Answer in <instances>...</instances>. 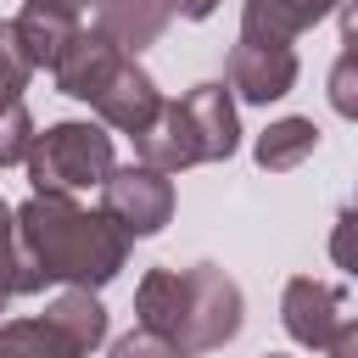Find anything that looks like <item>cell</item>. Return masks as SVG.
<instances>
[{
	"label": "cell",
	"mask_w": 358,
	"mask_h": 358,
	"mask_svg": "<svg viewBox=\"0 0 358 358\" xmlns=\"http://www.w3.org/2000/svg\"><path fill=\"white\" fill-rule=\"evenodd\" d=\"M341 0H246L241 11V34H263V39H296L313 22H324Z\"/></svg>",
	"instance_id": "obj_10"
},
{
	"label": "cell",
	"mask_w": 358,
	"mask_h": 358,
	"mask_svg": "<svg viewBox=\"0 0 358 358\" xmlns=\"http://www.w3.org/2000/svg\"><path fill=\"white\" fill-rule=\"evenodd\" d=\"M173 11H179V17H190V22H207V17L218 11V0H173Z\"/></svg>",
	"instance_id": "obj_21"
},
{
	"label": "cell",
	"mask_w": 358,
	"mask_h": 358,
	"mask_svg": "<svg viewBox=\"0 0 358 358\" xmlns=\"http://www.w3.org/2000/svg\"><path fill=\"white\" fill-rule=\"evenodd\" d=\"M263 358H291V352H263Z\"/></svg>",
	"instance_id": "obj_23"
},
{
	"label": "cell",
	"mask_w": 358,
	"mask_h": 358,
	"mask_svg": "<svg viewBox=\"0 0 358 358\" xmlns=\"http://www.w3.org/2000/svg\"><path fill=\"white\" fill-rule=\"evenodd\" d=\"M168 22H173V0H101L95 6V34L117 45L123 56H140L145 45H157Z\"/></svg>",
	"instance_id": "obj_9"
},
{
	"label": "cell",
	"mask_w": 358,
	"mask_h": 358,
	"mask_svg": "<svg viewBox=\"0 0 358 358\" xmlns=\"http://www.w3.org/2000/svg\"><path fill=\"white\" fill-rule=\"evenodd\" d=\"M296 84V50L291 39H263V34H241L229 50V95L268 106L280 95H291Z\"/></svg>",
	"instance_id": "obj_5"
},
{
	"label": "cell",
	"mask_w": 358,
	"mask_h": 358,
	"mask_svg": "<svg viewBox=\"0 0 358 358\" xmlns=\"http://www.w3.org/2000/svg\"><path fill=\"white\" fill-rule=\"evenodd\" d=\"M28 291H45V285H39L34 263H28L22 246H17V218H11V207L0 201V296L11 302V296H28Z\"/></svg>",
	"instance_id": "obj_15"
},
{
	"label": "cell",
	"mask_w": 358,
	"mask_h": 358,
	"mask_svg": "<svg viewBox=\"0 0 358 358\" xmlns=\"http://www.w3.org/2000/svg\"><path fill=\"white\" fill-rule=\"evenodd\" d=\"M28 140H34V117H28V106L17 101V106L0 112V168L22 162V157H28Z\"/></svg>",
	"instance_id": "obj_18"
},
{
	"label": "cell",
	"mask_w": 358,
	"mask_h": 358,
	"mask_svg": "<svg viewBox=\"0 0 358 358\" xmlns=\"http://www.w3.org/2000/svg\"><path fill=\"white\" fill-rule=\"evenodd\" d=\"M11 28H17V45H22L28 67L39 73V67H50V62L62 56V45H67V39H73V28H78V17H62V11L22 6V17H11Z\"/></svg>",
	"instance_id": "obj_13"
},
{
	"label": "cell",
	"mask_w": 358,
	"mask_h": 358,
	"mask_svg": "<svg viewBox=\"0 0 358 358\" xmlns=\"http://www.w3.org/2000/svg\"><path fill=\"white\" fill-rule=\"evenodd\" d=\"M22 162H28L34 190H45V196H78V190H90V185H101L112 173V134L101 123L67 117V123H50L45 134H34Z\"/></svg>",
	"instance_id": "obj_3"
},
{
	"label": "cell",
	"mask_w": 358,
	"mask_h": 358,
	"mask_svg": "<svg viewBox=\"0 0 358 358\" xmlns=\"http://www.w3.org/2000/svg\"><path fill=\"white\" fill-rule=\"evenodd\" d=\"M45 319H50V324H56V330L84 352V358L106 341V308H101V302H95V291H84V285H67V291L45 308Z\"/></svg>",
	"instance_id": "obj_11"
},
{
	"label": "cell",
	"mask_w": 358,
	"mask_h": 358,
	"mask_svg": "<svg viewBox=\"0 0 358 358\" xmlns=\"http://www.w3.org/2000/svg\"><path fill=\"white\" fill-rule=\"evenodd\" d=\"M90 106L101 112V123H106V129H117V134H140V129L157 117L162 90H157V78H151L134 56H117V62H112V73L101 78V90L90 95Z\"/></svg>",
	"instance_id": "obj_6"
},
{
	"label": "cell",
	"mask_w": 358,
	"mask_h": 358,
	"mask_svg": "<svg viewBox=\"0 0 358 358\" xmlns=\"http://www.w3.org/2000/svg\"><path fill=\"white\" fill-rule=\"evenodd\" d=\"M11 218H17V246L34 263L39 285H84V291H101L129 263V235L106 213L78 207L73 196L34 190L22 207H11Z\"/></svg>",
	"instance_id": "obj_1"
},
{
	"label": "cell",
	"mask_w": 358,
	"mask_h": 358,
	"mask_svg": "<svg viewBox=\"0 0 358 358\" xmlns=\"http://www.w3.org/2000/svg\"><path fill=\"white\" fill-rule=\"evenodd\" d=\"M112 358H190V352H185V347H173L162 330L134 324L129 336H117V341H112Z\"/></svg>",
	"instance_id": "obj_17"
},
{
	"label": "cell",
	"mask_w": 358,
	"mask_h": 358,
	"mask_svg": "<svg viewBox=\"0 0 358 358\" xmlns=\"http://www.w3.org/2000/svg\"><path fill=\"white\" fill-rule=\"evenodd\" d=\"M28 6H39V11H62V17H78L90 0H28Z\"/></svg>",
	"instance_id": "obj_22"
},
{
	"label": "cell",
	"mask_w": 358,
	"mask_h": 358,
	"mask_svg": "<svg viewBox=\"0 0 358 358\" xmlns=\"http://www.w3.org/2000/svg\"><path fill=\"white\" fill-rule=\"evenodd\" d=\"M101 213H106L129 241L157 235V229L173 218V179H168L162 168H145V162H129V168L112 162V173L101 179Z\"/></svg>",
	"instance_id": "obj_4"
},
{
	"label": "cell",
	"mask_w": 358,
	"mask_h": 358,
	"mask_svg": "<svg viewBox=\"0 0 358 358\" xmlns=\"http://www.w3.org/2000/svg\"><path fill=\"white\" fill-rule=\"evenodd\" d=\"M330 101H336V112H341V117H352V112H358V101H352V39H347V50H341V62H336Z\"/></svg>",
	"instance_id": "obj_19"
},
{
	"label": "cell",
	"mask_w": 358,
	"mask_h": 358,
	"mask_svg": "<svg viewBox=\"0 0 358 358\" xmlns=\"http://www.w3.org/2000/svg\"><path fill=\"white\" fill-rule=\"evenodd\" d=\"M324 358H358V319H352V313H347L341 330L324 341Z\"/></svg>",
	"instance_id": "obj_20"
},
{
	"label": "cell",
	"mask_w": 358,
	"mask_h": 358,
	"mask_svg": "<svg viewBox=\"0 0 358 358\" xmlns=\"http://www.w3.org/2000/svg\"><path fill=\"white\" fill-rule=\"evenodd\" d=\"M0 313H6V296H0Z\"/></svg>",
	"instance_id": "obj_24"
},
{
	"label": "cell",
	"mask_w": 358,
	"mask_h": 358,
	"mask_svg": "<svg viewBox=\"0 0 358 358\" xmlns=\"http://www.w3.org/2000/svg\"><path fill=\"white\" fill-rule=\"evenodd\" d=\"M313 151H319V123L313 117H280L257 134V168H268V173H291Z\"/></svg>",
	"instance_id": "obj_12"
},
{
	"label": "cell",
	"mask_w": 358,
	"mask_h": 358,
	"mask_svg": "<svg viewBox=\"0 0 358 358\" xmlns=\"http://www.w3.org/2000/svg\"><path fill=\"white\" fill-rule=\"evenodd\" d=\"M28 78H34V67H28L22 45H17V28H11V22H0V112L22 101Z\"/></svg>",
	"instance_id": "obj_16"
},
{
	"label": "cell",
	"mask_w": 358,
	"mask_h": 358,
	"mask_svg": "<svg viewBox=\"0 0 358 358\" xmlns=\"http://www.w3.org/2000/svg\"><path fill=\"white\" fill-rule=\"evenodd\" d=\"M179 112H185V123H190V134H196V145H201V162H224V157H235V145H241V117H235V95H229V84H196V90H185L179 95Z\"/></svg>",
	"instance_id": "obj_8"
},
{
	"label": "cell",
	"mask_w": 358,
	"mask_h": 358,
	"mask_svg": "<svg viewBox=\"0 0 358 358\" xmlns=\"http://www.w3.org/2000/svg\"><path fill=\"white\" fill-rule=\"evenodd\" d=\"M134 313L140 324L162 330L185 352H213L241 336V285L218 263H190V268H145L134 285Z\"/></svg>",
	"instance_id": "obj_2"
},
{
	"label": "cell",
	"mask_w": 358,
	"mask_h": 358,
	"mask_svg": "<svg viewBox=\"0 0 358 358\" xmlns=\"http://www.w3.org/2000/svg\"><path fill=\"white\" fill-rule=\"evenodd\" d=\"M341 285H330V280H313V274H296V280H285V296H280V319H285V330H291V341H302V347H319L324 352V341L341 330Z\"/></svg>",
	"instance_id": "obj_7"
},
{
	"label": "cell",
	"mask_w": 358,
	"mask_h": 358,
	"mask_svg": "<svg viewBox=\"0 0 358 358\" xmlns=\"http://www.w3.org/2000/svg\"><path fill=\"white\" fill-rule=\"evenodd\" d=\"M0 358H84V352L39 313V319H11V324H0Z\"/></svg>",
	"instance_id": "obj_14"
}]
</instances>
